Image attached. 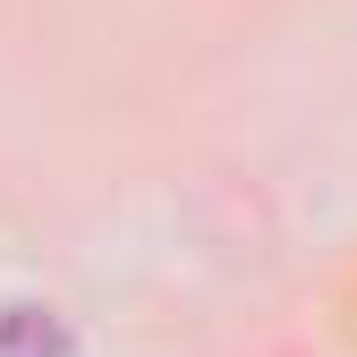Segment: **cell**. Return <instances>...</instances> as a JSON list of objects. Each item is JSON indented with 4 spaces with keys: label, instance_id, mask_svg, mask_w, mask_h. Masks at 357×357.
<instances>
[{
    "label": "cell",
    "instance_id": "6da1fadb",
    "mask_svg": "<svg viewBox=\"0 0 357 357\" xmlns=\"http://www.w3.org/2000/svg\"><path fill=\"white\" fill-rule=\"evenodd\" d=\"M0 357H77V332L52 306H9L0 315Z\"/></svg>",
    "mask_w": 357,
    "mask_h": 357
}]
</instances>
